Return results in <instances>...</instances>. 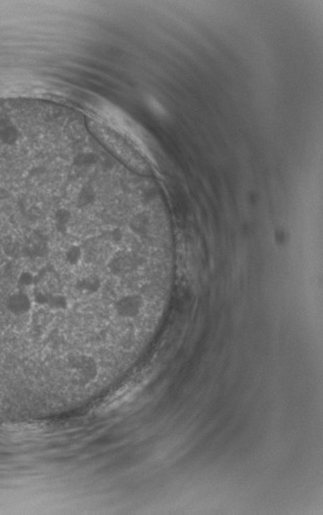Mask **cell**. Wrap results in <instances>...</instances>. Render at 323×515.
Returning <instances> with one entry per match:
<instances>
[{
	"label": "cell",
	"instance_id": "obj_1",
	"mask_svg": "<svg viewBox=\"0 0 323 515\" xmlns=\"http://www.w3.org/2000/svg\"><path fill=\"white\" fill-rule=\"evenodd\" d=\"M82 257H83V251H82V248L78 245H71L65 253L66 261L70 266L78 265L82 259Z\"/></svg>",
	"mask_w": 323,
	"mask_h": 515
}]
</instances>
